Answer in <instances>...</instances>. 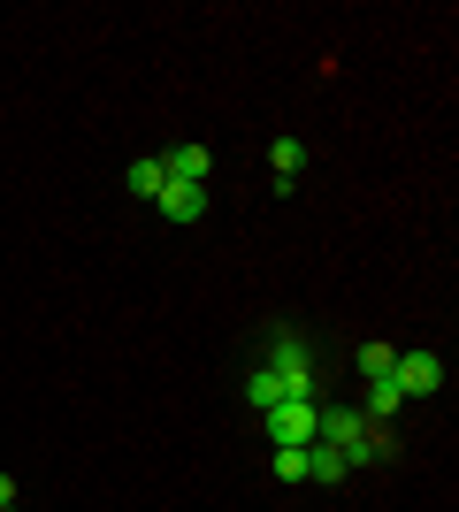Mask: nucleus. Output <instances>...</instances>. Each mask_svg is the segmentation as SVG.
Wrapping results in <instances>:
<instances>
[{"instance_id": "obj_1", "label": "nucleus", "mask_w": 459, "mask_h": 512, "mask_svg": "<svg viewBox=\"0 0 459 512\" xmlns=\"http://www.w3.org/2000/svg\"><path fill=\"white\" fill-rule=\"evenodd\" d=\"M268 375L284 383V398H306V406H322V367H314V344L299 337V329H276L268 337Z\"/></svg>"}, {"instance_id": "obj_2", "label": "nucleus", "mask_w": 459, "mask_h": 512, "mask_svg": "<svg viewBox=\"0 0 459 512\" xmlns=\"http://www.w3.org/2000/svg\"><path fill=\"white\" fill-rule=\"evenodd\" d=\"M391 390H398V398H437V390H444V360H437V352H398Z\"/></svg>"}, {"instance_id": "obj_3", "label": "nucleus", "mask_w": 459, "mask_h": 512, "mask_svg": "<svg viewBox=\"0 0 459 512\" xmlns=\"http://www.w3.org/2000/svg\"><path fill=\"white\" fill-rule=\"evenodd\" d=\"M314 413L322 406H306V398H284V406H268L261 428H268V444L284 451V444H314Z\"/></svg>"}, {"instance_id": "obj_4", "label": "nucleus", "mask_w": 459, "mask_h": 512, "mask_svg": "<svg viewBox=\"0 0 459 512\" xmlns=\"http://www.w3.org/2000/svg\"><path fill=\"white\" fill-rule=\"evenodd\" d=\"M161 176H169V184H207V176H215V153L207 146H169L161 153Z\"/></svg>"}, {"instance_id": "obj_5", "label": "nucleus", "mask_w": 459, "mask_h": 512, "mask_svg": "<svg viewBox=\"0 0 459 512\" xmlns=\"http://www.w3.org/2000/svg\"><path fill=\"white\" fill-rule=\"evenodd\" d=\"M153 207L169 214V222H199V214H207V184H161Z\"/></svg>"}, {"instance_id": "obj_6", "label": "nucleus", "mask_w": 459, "mask_h": 512, "mask_svg": "<svg viewBox=\"0 0 459 512\" xmlns=\"http://www.w3.org/2000/svg\"><path fill=\"white\" fill-rule=\"evenodd\" d=\"M123 184H131V199H146V207H153V199H161V184H169V176H161V153H138L131 169H123Z\"/></svg>"}, {"instance_id": "obj_7", "label": "nucleus", "mask_w": 459, "mask_h": 512, "mask_svg": "<svg viewBox=\"0 0 459 512\" xmlns=\"http://www.w3.org/2000/svg\"><path fill=\"white\" fill-rule=\"evenodd\" d=\"M268 161H276V184L291 192V184H299V169H306V146H299V138H276V146H268Z\"/></svg>"}, {"instance_id": "obj_8", "label": "nucleus", "mask_w": 459, "mask_h": 512, "mask_svg": "<svg viewBox=\"0 0 459 512\" xmlns=\"http://www.w3.org/2000/svg\"><path fill=\"white\" fill-rule=\"evenodd\" d=\"M245 406H253V413H268V406H284V383H276V375H268V367H253V375H245Z\"/></svg>"}, {"instance_id": "obj_9", "label": "nucleus", "mask_w": 459, "mask_h": 512, "mask_svg": "<svg viewBox=\"0 0 459 512\" xmlns=\"http://www.w3.org/2000/svg\"><path fill=\"white\" fill-rule=\"evenodd\" d=\"M391 367H398V344H360V375L368 383H391Z\"/></svg>"}, {"instance_id": "obj_10", "label": "nucleus", "mask_w": 459, "mask_h": 512, "mask_svg": "<svg viewBox=\"0 0 459 512\" xmlns=\"http://www.w3.org/2000/svg\"><path fill=\"white\" fill-rule=\"evenodd\" d=\"M345 459H337V451H322V444H314V451H306V482H345Z\"/></svg>"}, {"instance_id": "obj_11", "label": "nucleus", "mask_w": 459, "mask_h": 512, "mask_svg": "<svg viewBox=\"0 0 459 512\" xmlns=\"http://www.w3.org/2000/svg\"><path fill=\"white\" fill-rule=\"evenodd\" d=\"M398 406H406V398H398L391 383H368V406H360V413H368V421H383V428H391V413H398Z\"/></svg>"}, {"instance_id": "obj_12", "label": "nucleus", "mask_w": 459, "mask_h": 512, "mask_svg": "<svg viewBox=\"0 0 459 512\" xmlns=\"http://www.w3.org/2000/svg\"><path fill=\"white\" fill-rule=\"evenodd\" d=\"M306 451L314 444H284L276 451V482H306Z\"/></svg>"}, {"instance_id": "obj_13", "label": "nucleus", "mask_w": 459, "mask_h": 512, "mask_svg": "<svg viewBox=\"0 0 459 512\" xmlns=\"http://www.w3.org/2000/svg\"><path fill=\"white\" fill-rule=\"evenodd\" d=\"M0 512H16V482L8 474H0Z\"/></svg>"}]
</instances>
